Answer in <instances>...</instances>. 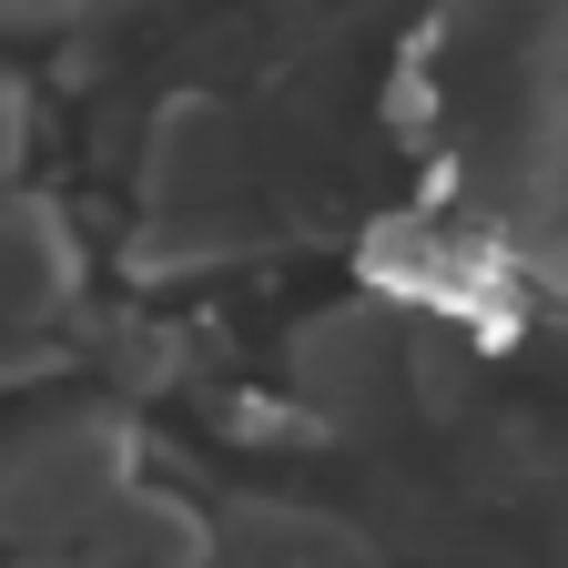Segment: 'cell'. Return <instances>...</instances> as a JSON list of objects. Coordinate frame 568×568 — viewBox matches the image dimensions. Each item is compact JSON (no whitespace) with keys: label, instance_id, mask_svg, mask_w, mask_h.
Returning <instances> with one entry per match:
<instances>
[{"label":"cell","instance_id":"5b68a950","mask_svg":"<svg viewBox=\"0 0 568 568\" xmlns=\"http://www.w3.org/2000/svg\"><path fill=\"white\" fill-rule=\"evenodd\" d=\"M31 568H92V558H31Z\"/></svg>","mask_w":568,"mask_h":568},{"label":"cell","instance_id":"6da1fadb","mask_svg":"<svg viewBox=\"0 0 568 568\" xmlns=\"http://www.w3.org/2000/svg\"><path fill=\"white\" fill-rule=\"evenodd\" d=\"M122 467H132V437H122L112 406L21 416L11 437H0V538H21V548H71V538L112 528Z\"/></svg>","mask_w":568,"mask_h":568},{"label":"cell","instance_id":"277c9868","mask_svg":"<svg viewBox=\"0 0 568 568\" xmlns=\"http://www.w3.org/2000/svg\"><path fill=\"white\" fill-rule=\"evenodd\" d=\"M21 142H31V92L11 82V71H0V173L21 163Z\"/></svg>","mask_w":568,"mask_h":568},{"label":"cell","instance_id":"7a4b0ae2","mask_svg":"<svg viewBox=\"0 0 568 568\" xmlns=\"http://www.w3.org/2000/svg\"><path fill=\"white\" fill-rule=\"evenodd\" d=\"M71 295H82V244H71L61 203L0 193V335H41Z\"/></svg>","mask_w":568,"mask_h":568},{"label":"cell","instance_id":"3957f363","mask_svg":"<svg viewBox=\"0 0 568 568\" xmlns=\"http://www.w3.org/2000/svg\"><path fill=\"white\" fill-rule=\"evenodd\" d=\"M193 558H203V528L183 508H163V497H122L92 548V568H193Z\"/></svg>","mask_w":568,"mask_h":568}]
</instances>
